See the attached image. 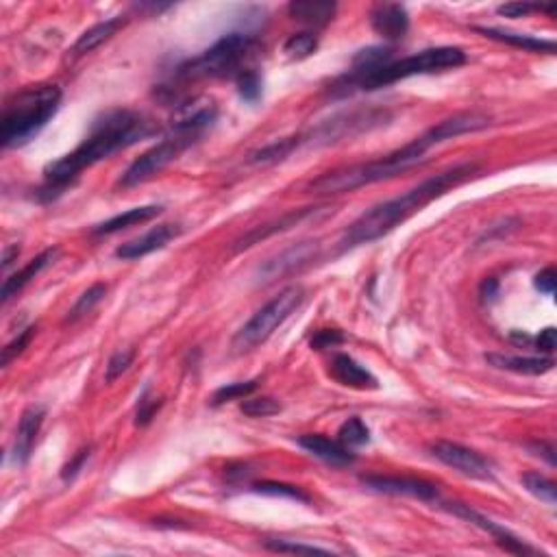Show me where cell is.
<instances>
[{"instance_id": "1", "label": "cell", "mask_w": 557, "mask_h": 557, "mask_svg": "<svg viewBox=\"0 0 557 557\" xmlns=\"http://www.w3.org/2000/svg\"><path fill=\"white\" fill-rule=\"evenodd\" d=\"M490 124L492 120L483 116V113H455V116L445 118L442 122L434 124L429 131L411 139L403 148L392 150V153L383 155V157L366 161V164L351 166V168L320 175L319 179H314L307 185V192H314V194H345V192L359 190V187L364 185H373L379 184V181L392 179V176L405 173V170L414 168L420 161H425V155L429 153V148L438 147V144L446 142V139L460 138V135L483 131V129H488Z\"/></svg>"}, {"instance_id": "2", "label": "cell", "mask_w": 557, "mask_h": 557, "mask_svg": "<svg viewBox=\"0 0 557 557\" xmlns=\"http://www.w3.org/2000/svg\"><path fill=\"white\" fill-rule=\"evenodd\" d=\"M159 131L157 124L144 113L133 109H109L92 122L90 133L72 153L61 159L50 161L44 168V187L40 196L44 201L55 199L85 168H92L98 161L112 157L118 150H124L142 139L153 138Z\"/></svg>"}, {"instance_id": "3", "label": "cell", "mask_w": 557, "mask_h": 557, "mask_svg": "<svg viewBox=\"0 0 557 557\" xmlns=\"http://www.w3.org/2000/svg\"><path fill=\"white\" fill-rule=\"evenodd\" d=\"M475 173V164H457L449 170H442V173L420 181L418 185L403 192L400 196H394V199L371 207V210L364 211L362 216L346 229L345 238L340 239V253L351 251V248L362 247V244H371L374 239L388 236L400 222L408 220L416 211L429 205L431 201L440 199L442 194H446L453 187L464 184L468 176H472Z\"/></svg>"}, {"instance_id": "4", "label": "cell", "mask_w": 557, "mask_h": 557, "mask_svg": "<svg viewBox=\"0 0 557 557\" xmlns=\"http://www.w3.org/2000/svg\"><path fill=\"white\" fill-rule=\"evenodd\" d=\"M61 105V90L50 83L29 85L7 101L0 124L3 148H20L29 144L53 120Z\"/></svg>"}, {"instance_id": "5", "label": "cell", "mask_w": 557, "mask_h": 557, "mask_svg": "<svg viewBox=\"0 0 557 557\" xmlns=\"http://www.w3.org/2000/svg\"><path fill=\"white\" fill-rule=\"evenodd\" d=\"M466 64V53L457 46H438V49H427L420 53L403 57L399 61H390L379 67V70L368 72L362 76H342L333 90L340 94H348L351 90H382V87L394 85V83L411 79L420 75H434V72L455 70V67Z\"/></svg>"}, {"instance_id": "6", "label": "cell", "mask_w": 557, "mask_h": 557, "mask_svg": "<svg viewBox=\"0 0 557 557\" xmlns=\"http://www.w3.org/2000/svg\"><path fill=\"white\" fill-rule=\"evenodd\" d=\"M257 50V38L251 33H227L205 53L192 57L176 67L175 76L179 81H202V79H227L244 72L248 59Z\"/></svg>"}, {"instance_id": "7", "label": "cell", "mask_w": 557, "mask_h": 557, "mask_svg": "<svg viewBox=\"0 0 557 557\" xmlns=\"http://www.w3.org/2000/svg\"><path fill=\"white\" fill-rule=\"evenodd\" d=\"M305 301V290L301 285H290V288L281 290L277 296L265 303L262 310L253 314V319L247 322L233 337V348L238 353L251 351V348L264 345L274 331L283 325L290 316L299 310Z\"/></svg>"}, {"instance_id": "8", "label": "cell", "mask_w": 557, "mask_h": 557, "mask_svg": "<svg viewBox=\"0 0 557 557\" xmlns=\"http://www.w3.org/2000/svg\"><path fill=\"white\" fill-rule=\"evenodd\" d=\"M199 138L201 135H196V133L181 131V129L170 127V133L166 135L161 142L155 144V147H150L147 153L139 155V157L129 166L127 173L120 176L118 185L133 187L139 184H147V181L153 179L155 175H159L166 166L173 164V161L179 157L185 148H190Z\"/></svg>"}, {"instance_id": "9", "label": "cell", "mask_w": 557, "mask_h": 557, "mask_svg": "<svg viewBox=\"0 0 557 557\" xmlns=\"http://www.w3.org/2000/svg\"><path fill=\"white\" fill-rule=\"evenodd\" d=\"M429 451L436 460H440L442 464L453 468V471L462 472V475L471 479H481V481L492 479L490 462H488L481 453L468 449L464 445H457V442L449 440H438L429 446Z\"/></svg>"}, {"instance_id": "10", "label": "cell", "mask_w": 557, "mask_h": 557, "mask_svg": "<svg viewBox=\"0 0 557 557\" xmlns=\"http://www.w3.org/2000/svg\"><path fill=\"white\" fill-rule=\"evenodd\" d=\"M446 509H449L451 514H455V517L468 520V523L477 525L479 529L488 531V534H490L492 538H494V543L501 546L505 553L523 555V557H527V555H543V551H538V549H535V546L527 544L523 538H518L517 534H512V531H509V529L501 527V525H499V523H494V520L486 518V517H483V514L475 512V509L468 508V505H464V503H446Z\"/></svg>"}, {"instance_id": "11", "label": "cell", "mask_w": 557, "mask_h": 557, "mask_svg": "<svg viewBox=\"0 0 557 557\" xmlns=\"http://www.w3.org/2000/svg\"><path fill=\"white\" fill-rule=\"evenodd\" d=\"M362 483L373 492L394 494V497H411L420 501H438V488L431 481L418 477L397 475H368L362 477Z\"/></svg>"}, {"instance_id": "12", "label": "cell", "mask_w": 557, "mask_h": 557, "mask_svg": "<svg viewBox=\"0 0 557 557\" xmlns=\"http://www.w3.org/2000/svg\"><path fill=\"white\" fill-rule=\"evenodd\" d=\"M181 225H159L153 227L144 236L129 239V242L120 244L116 248V257L124 259V262H133V259H142L147 255L159 251V248L168 247L175 238L181 236Z\"/></svg>"}, {"instance_id": "13", "label": "cell", "mask_w": 557, "mask_h": 557, "mask_svg": "<svg viewBox=\"0 0 557 557\" xmlns=\"http://www.w3.org/2000/svg\"><path fill=\"white\" fill-rule=\"evenodd\" d=\"M46 418V409L41 405H31L22 411L20 416L18 429H15V438H13V462L15 464H27L31 453L35 449V440H38L41 425H44Z\"/></svg>"}, {"instance_id": "14", "label": "cell", "mask_w": 557, "mask_h": 557, "mask_svg": "<svg viewBox=\"0 0 557 557\" xmlns=\"http://www.w3.org/2000/svg\"><path fill=\"white\" fill-rule=\"evenodd\" d=\"M299 446L310 453V455L319 457V460L325 462V464L336 468H346L355 462V453H353V449H348V446L342 445L340 440H331L320 434L301 436Z\"/></svg>"}, {"instance_id": "15", "label": "cell", "mask_w": 557, "mask_h": 557, "mask_svg": "<svg viewBox=\"0 0 557 557\" xmlns=\"http://www.w3.org/2000/svg\"><path fill=\"white\" fill-rule=\"evenodd\" d=\"M316 251H319V244L316 242H301L296 247L288 248L277 257L268 259L262 268H259V277H264V281H273L277 277H283V274L294 273V270L303 268V265L314 259Z\"/></svg>"}, {"instance_id": "16", "label": "cell", "mask_w": 557, "mask_h": 557, "mask_svg": "<svg viewBox=\"0 0 557 557\" xmlns=\"http://www.w3.org/2000/svg\"><path fill=\"white\" fill-rule=\"evenodd\" d=\"M371 24L374 33L383 40H403L409 29L408 9L399 3H383L371 12Z\"/></svg>"}, {"instance_id": "17", "label": "cell", "mask_w": 557, "mask_h": 557, "mask_svg": "<svg viewBox=\"0 0 557 557\" xmlns=\"http://www.w3.org/2000/svg\"><path fill=\"white\" fill-rule=\"evenodd\" d=\"M329 366H331L329 368L331 377L336 379L337 383L346 385V388H355V390H377L379 388L377 377H374L368 368H364L362 364L355 362L351 355H345V353L333 355Z\"/></svg>"}, {"instance_id": "18", "label": "cell", "mask_w": 557, "mask_h": 557, "mask_svg": "<svg viewBox=\"0 0 557 557\" xmlns=\"http://www.w3.org/2000/svg\"><path fill=\"white\" fill-rule=\"evenodd\" d=\"M57 257H59V248H46V251L40 253L38 257L31 259V262L24 265V268H20L18 273L12 274V277L4 279L3 292H0V294H3V303H7V301L13 299L15 294L22 292V290L27 288L31 281L38 277L41 270H46L50 264H55Z\"/></svg>"}, {"instance_id": "19", "label": "cell", "mask_w": 557, "mask_h": 557, "mask_svg": "<svg viewBox=\"0 0 557 557\" xmlns=\"http://www.w3.org/2000/svg\"><path fill=\"white\" fill-rule=\"evenodd\" d=\"M127 22H129L127 15H113V18H107L105 22L94 24V27L87 29L85 33L79 35V40H76L75 46L70 49V57H75L76 59V57L92 53L94 49H98V46L105 44L107 40H112Z\"/></svg>"}, {"instance_id": "20", "label": "cell", "mask_w": 557, "mask_h": 557, "mask_svg": "<svg viewBox=\"0 0 557 557\" xmlns=\"http://www.w3.org/2000/svg\"><path fill=\"white\" fill-rule=\"evenodd\" d=\"M486 362L490 364L492 368H499V371L531 374V377L551 373L555 366V362L551 357H520V355H503V353H488Z\"/></svg>"}, {"instance_id": "21", "label": "cell", "mask_w": 557, "mask_h": 557, "mask_svg": "<svg viewBox=\"0 0 557 557\" xmlns=\"http://www.w3.org/2000/svg\"><path fill=\"white\" fill-rule=\"evenodd\" d=\"M337 4L327 0H294L288 4L290 18L307 27H327L336 18Z\"/></svg>"}, {"instance_id": "22", "label": "cell", "mask_w": 557, "mask_h": 557, "mask_svg": "<svg viewBox=\"0 0 557 557\" xmlns=\"http://www.w3.org/2000/svg\"><path fill=\"white\" fill-rule=\"evenodd\" d=\"M475 31L479 35H483V38L501 41V44L514 46V49H523V50H527V53H546V55L555 53V41H551V40H540V38H534V35L512 33V31L492 29V27H475Z\"/></svg>"}, {"instance_id": "23", "label": "cell", "mask_w": 557, "mask_h": 557, "mask_svg": "<svg viewBox=\"0 0 557 557\" xmlns=\"http://www.w3.org/2000/svg\"><path fill=\"white\" fill-rule=\"evenodd\" d=\"M164 207L161 205H142V207H133V210H127L118 216H112L109 220L101 222L92 229L94 236H112V233L122 231V229L135 227V225H144V222L153 220L157 218Z\"/></svg>"}, {"instance_id": "24", "label": "cell", "mask_w": 557, "mask_h": 557, "mask_svg": "<svg viewBox=\"0 0 557 557\" xmlns=\"http://www.w3.org/2000/svg\"><path fill=\"white\" fill-rule=\"evenodd\" d=\"M314 211L316 210H299V211H292V213H285V216L281 218V220H277V222H270V225L253 229V231H248L247 236L239 239L236 251H244V248H251L253 244L259 242V239L273 236V233H277V231H288V229L296 227L301 220H305V218L311 216V213H314Z\"/></svg>"}, {"instance_id": "25", "label": "cell", "mask_w": 557, "mask_h": 557, "mask_svg": "<svg viewBox=\"0 0 557 557\" xmlns=\"http://www.w3.org/2000/svg\"><path fill=\"white\" fill-rule=\"evenodd\" d=\"M390 61H392V49H388V46H371V49H364L353 57L351 76L368 75V72L379 70V67L390 64Z\"/></svg>"}, {"instance_id": "26", "label": "cell", "mask_w": 557, "mask_h": 557, "mask_svg": "<svg viewBox=\"0 0 557 557\" xmlns=\"http://www.w3.org/2000/svg\"><path fill=\"white\" fill-rule=\"evenodd\" d=\"M301 147V138L299 135H294V138H283L277 139V142L268 144V147L255 150L251 155V164H277V161H283L285 157H290V155L294 153L296 148Z\"/></svg>"}, {"instance_id": "27", "label": "cell", "mask_w": 557, "mask_h": 557, "mask_svg": "<svg viewBox=\"0 0 557 557\" xmlns=\"http://www.w3.org/2000/svg\"><path fill=\"white\" fill-rule=\"evenodd\" d=\"M319 49V38L310 31H303V33H294L285 40L283 44V53L288 59L292 61H303L307 57H311Z\"/></svg>"}, {"instance_id": "28", "label": "cell", "mask_w": 557, "mask_h": 557, "mask_svg": "<svg viewBox=\"0 0 557 557\" xmlns=\"http://www.w3.org/2000/svg\"><path fill=\"white\" fill-rule=\"evenodd\" d=\"M251 490L265 494V497L292 499V501H299V503L311 501V497L303 490V488L292 486V483H283V481H257V483H253Z\"/></svg>"}, {"instance_id": "29", "label": "cell", "mask_w": 557, "mask_h": 557, "mask_svg": "<svg viewBox=\"0 0 557 557\" xmlns=\"http://www.w3.org/2000/svg\"><path fill=\"white\" fill-rule=\"evenodd\" d=\"M107 290L109 288H107L105 283H94V285H90V288H87L85 292H83L79 299H76V303L72 305V310L67 311L66 320L67 322H75V320L83 319V316H85V314H90L94 307H96L103 299H105Z\"/></svg>"}, {"instance_id": "30", "label": "cell", "mask_w": 557, "mask_h": 557, "mask_svg": "<svg viewBox=\"0 0 557 557\" xmlns=\"http://www.w3.org/2000/svg\"><path fill=\"white\" fill-rule=\"evenodd\" d=\"M337 440L348 446V449H355V446H364L371 442V429H368L362 418L353 416V418L345 420L340 429H337Z\"/></svg>"}, {"instance_id": "31", "label": "cell", "mask_w": 557, "mask_h": 557, "mask_svg": "<svg viewBox=\"0 0 557 557\" xmlns=\"http://www.w3.org/2000/svg\"><path fill=\"white\" fill-rule=\"evenodd\" d=\"M259 379H251V382H238V383H227L222 385V388H218L216 392H213L211 397V405L213 408H218V405H225L231 403V400H239V399H247L251 397V394L257 390Z\"/></svg>"}, {"instance_id": "32", "label": "cell", "mask_w": 557, "mask_h": 557, "mask_svg": "<svg viewBox=\"0 0 557 557\" xmlns=\"http://www.w3.org/2000/svg\"><path fill=\"white\" fill-rule=\"evenodd\" d=\"M523 486L527 488V490L534 494V497H538L540 501L555 505L557 501V486L553 479L540 475V472H525L523 475Z\"/></svg>"}, {"instance_id": "33", "label": "cell", "mask_w": 557, "mask_h": 557, "mask_svg": "<svg viewBox=\"0 0 557 557\" xmlns=\"http://www.w3.org/2000/svg\"><path fill=\"white\" fill-rule=\"evenodd\" d=\"M236 85H238V94L242 101L257 103L259 98H262L264 81L257 70H251V67H248V70L239 72V75L236 76Z\"/></svg>"}, {"instance_id": "34", "label": "cell", "mask_w": 557, "mask_h": 557, "mask_svg": "<svg viewBox=\"0 0 557 557\" xmlns=\"http://www.w3.org/2000/svg\"><path fill=\"white\" fill-rule=\"evenodd\" d=\"M265 549L274 551V553H301V555H331V549H322V546L316 544H303V543H294V540H274L268 538L264 540Z\"/></svg>"}, {"instance_id": "35", "label": "cell", "mask_w": 557, "mask_h": 557, "mask_svg": "<svg viewBox=\"0 0 557 557\" xmlns=\"http://www.w3.org/2000/svg\"><path fill=\"white\" fill-rule=\"evenodd\" d=\"M242 414L251 416V418H268V416H274L281 411L279 400H274L273 397H255V399H244V403L239 405Z\"/></svg>"}, {"instance_id": "36", "label": "cell", "mask_w": 557, "mask_h": 557, "mask_svg": "<svg viewBox=\"0 0 557 557\" xmlns=\"http://www.w3.org/2000/svg\"><path fill=\"white\" fill-rule=\"evenodd\" d=\"M535 12H544L549 15H555V4H538V3H505L497 9L499 15L505 18H527V15Z\"/></svg>"}, {"instance_id": "37", "label": "cell", "mask_w": 557, "mask_h": 557, "mask_svg": "<svg viewBox=\"0 0 557 557\" xmlns=\"http://www.w3.org/2000/svg\"><path fill=\"white\" fill-rule=\"evenodd\" d=\"M133 359H135L133 348H120V351L113 353V355L109 357V362H107L105 382L107 383L116 382L120 374L129 371V366H131V364H133Z\"/></svg>"}, {"instance_id": "38", "label": "cell", "mask_w": 557, "mask_h": 557, "mask_svg": "<svg viewBox=\"0 0 557 557\" xmlns=\"http://www.w3.org/2000/svg\"><path fill=\"white\" fill-rule=\"evenodd\" d=\"M161 405H164V400L157 399V397H150L148 390H144L142 397H139L138 409H135V425L147 427L150 420L155 418V414H157Z\"/></svg>"}, {"instance_id": "39", "label": "cell", "mask_w": 557, "mask_h": 557, "mask_svg": "<svg viewBox=\"0 0 557 557\" xmlns=\"http://www.w3.org/2000/svg\"><path fill=\"white\" fill-rule=\"evenodd\" d=\"M33 333H35L33 327H29V329L20 331L18 337H13V340L3 348V366H9V364H12V359L24 351V346L29 345L31 337H33Z\"/></svg>"}, {"instance_id": "40", "label": "cell", "mask_w": 557, "mask_h": 557, "mask_svg": "<svg viewBox=\"0 0 557 557\" xmlns=\"http://www.w3.org/2000/svg\"><path fill=\"white\" fill-rule=\"evenodd\" d=\"M345 342V336H342L337 329H320L311 336L310 345L314 351H325V348H333Z\"/></svg>"}, {"instance_id": "41", "label": "cell", "mask_w": 557, "mask_h": 557, "mask_svg": "<svg viewBox=\"0 0 557 557\" xmlns=\"http://www.w3.org/2000/svg\"><path fill=\"white\" fill-rule=\"evenodd\" d=\"M90 455H92V446H85V449H81L79 453H76V455L72 457L64 468H61V479H64L66 483L72 481V479L83 471V466H85V462L90 460Z\"/></svg>"}, {"instance_id": "42", "label": "cell", "mask_w": 557, "mask_h": 557, "mask_svg": "<svg viewBox=\"0 0 557 557\" xmlns=\"http://www.w3.org/2000/svg\"><path fill=\"white\" fill-rule=\"evenodd\" d=\"M534 346L535 351L543 353V355H551L557 346V329L555 327H546L534 337Z\"/></svg>"}, {"instance_id": "43", "label": "cell", "mask_w": 557, "mask_h": 557, "mask_svg": "<svg viewBox=\"0 0 557 557\" xmlns=\"http://www.w3.org/2000/svg\"><path fill=\"white\" fill-rule=\"evenodd\" d=\"M534 285L538 292H543L546 296H551L555 292V270L553 268H544L535 274Z\"/></svg>"}, {"instance_id": "44", "label": "cell", "mask_w": 557, "mask_h": 557, "mask_svg": "<svg viewBox=\"0 0 557 557\" xmlns=\"http://www.w3.org/2000/svg\"><path fill=\"white\" fill-rule=\"evenodd\" d=\"M529 449L535 453V455L544 457L546 462H549L551 466H555V449L553 445H549V442H534V445H529Z\"/></svg>"}, {"instance_id": "45", "label": "cell", "mask_w": 557, "mask_h": 557, "mask_svg": "<svg viewBox=\"0 0 557 557\" xmlns=\"http://www.w3.org/2000/svg\"><path fill=\"white\" fill-rule=\"evenodd\" d=\"M497 292H499V281L494 277L483 279L481 285H479V296H481V301H492Z\"/></svg>"}, {"instance_id": "46", "label": "cell", "mask_w": 557, "mask_h": 557, "mask_svg": "<svg viewBox=\"0 0 557 557\" xmlns=\"http://www.w3.org/2000/svg\"><path fill=\"white\" fill-rule=\"evenodd\" d=\"M20 255V247L18 244H13V247H7L3 253V268H9V264L13 262V257H18Z\"/></svg>"}]
</instances>
